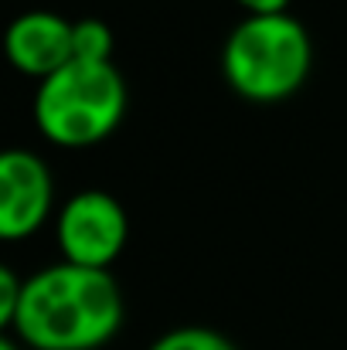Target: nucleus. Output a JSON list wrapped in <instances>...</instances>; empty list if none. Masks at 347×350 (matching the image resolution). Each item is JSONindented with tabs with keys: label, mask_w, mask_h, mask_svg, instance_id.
<instances>
[{
	"label": "nucleus",
	"mask_w": 347,
	"mask_h": 350,
	"mask_svg": "<svg viewBox=\"0 0 347 350\" xmlns=\"http://www.w3.org/2000/svg\"><path fill=\"white\" fill-rule=\"evenodd\" d=\"M146 350H238L225 334L211 327H174L160 334Z\"/></svg>",
	"instance_id": "nucleus-8"
},
{
	"label": "nucleus",
	"mask_w": 347,
	"mask_h": 350,
	"mask_svg": "<svg viewBox=\"0 0 347 350\" xmlns=\"http://www.w3.org/2000/svg\"><path fill=\"white\" fill-rule=\"evenodd\" d=\"M3 58L21 75L44 82L72 62V21L55 10H24L3 27Z\"/></svg>",
	"instance_id": "nucleus-6"
},
{
	"label": "nucleus",
	"mask_w": 347,
	"mask_h": 350,
	"mask_svg": "<svg viewBox=\"0 0 347 350\" xmlns=\"http://www.w3.org/2000/svg\"><path fill=\"white\" fill-rule=\"evenodd\" d=\"M55 238L62 248V262L86 269H110L129 241L126 208L110 191L89 187L75 191L55 218Z\"/></svg>",
	"instance_id": "nucleus-4"
},
{
	"label": "nucleus",
	"mask_w": 347,
	"mask_h": 350,
	"mask_svg": "<svg viewBox=\"0 0 347 350\" xmlns=\"http://www.w3.org/2000/svg\"><path fill=\"white\" fill-rule=\"evenodd\" d=\"M310 65L313 44L293 14H245L222 48V75L231 92L248 103H283L296 96Z\"/></svg>",
	"instance_id": "nucleus-2"
},
{
	"label": "nucleus",
	"mask_w": 347,
	"mask_h": 350,
	"mask_svg": "<svg viewBox=\"0 0 347 350\" xmlns=\"http://www.w3.org/2000/svg\"><path fill=\"white\" fill-rule=\"evenodd\" d=\"M238 7H245L248 17H262V14H290L293 0H235Z\"/></svg>",
	"instance_id": "nucleus-10"
},
{
	"label": "nucleus",
	"mask_w": 347,
	"mask_h": 350,
	"mask_svg": "<svg viewBox=\"0 0 347 350\" xmlns=\"http://www.w3.org/2000/svg\"><path fill=\"white\" fill-rule=\"evenodd\" d=\"M126 82L113 62H79L38 82L34 126L38 133L65 150H86L110 139L126 116Z\"/></svg>",
	"instance_id": "nucleus-3"
},
{
	"label": "nucleus",
	"mask_w": 347,
	"mask_h": 350,
	"mask_svg": "<svg viewBox=\"0 0 347 350\" xmlns=\"http://www.w3.org/2000/svg\"><path fill=\"white\" fill-rule=\"evenodd\" d=\"M123 327V293L110 269L55 262L24 279L14 334L31 350H99Z\"/></svg>",
	"instance_id": "nucleus-1"
},
{
	"label": "nucleus",
	"mask_w": 347,
	"mask_h": 350,
	"mask_svg": "<svg viewBox=\"0 0 347 350\" xmlns=\"http://www.w3.org/2000/svg\"><path fill=\"white\" fill-rule=\"evenodd\" d=\"M55 204V180L48 163L24 150H0V241H24L44 228Z\"/></svg>",
	"instance_id": "nucleus-5"
},
{
	"label": "nucleus",
	"mask_w": 347,
	"mask_h": 350,
	"mask_svg": "<svg viewBox=\"0 0 347 350\" xmlns=\"http://www.w3.org/2000/svg\"><path fill=\"white\" fill-rule=\"evenodd\" d=\"M72 58H79V62H113V27L99 17L72 21Z\"/></svg>",
	"instance_id": "nucleus-7"
},
{
	"label": "nucleus",
	"mask_w": 347,
	"mask_h": 350,
	"mask_svg": "<svg viewBox=\"0 0 347 350\" xmlns=\"http://www.w3.org/2000/svg\"><path fill=\"white\" fill-rule=\"evenodd\" d=\"M21 289H24V279L0 262V337L3 330H14V320H17V306H21Z\"/></svg>",
	"instance_id": "nucleus-9"
},
{
	"label": "nucleus",
	"mask_w": 347,
	"mask_h": 350,
	"mask_svg": "<svg viewBox=\"0 0 347 350\" xmlns=\"http://www.w3.org/2000/svg\"><path fill=\"white\" fill-rule=\"evenodd\" d=\"M0 350H21V347H17L10 337H0Z\"/></svg>",
	"instance_id": "nucleus-11"
}]
</instances>
